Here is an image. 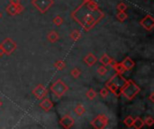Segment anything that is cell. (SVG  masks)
<instances>
[{
    "mask_svg": "<svg viewBox=\"0 0 154 129\" xmlns=\"http://www.w3.org/2000/svg\"><path fill=\"white\" fill-rule=\"evenodd\" d=\"M32 94L34 95V97L38 100H42L43 98H45L48 95V90L46 89V87L42 84H38L32 91Z\"/></svg>",
    "mask_w": 154,
    "mask_h": 129,
    "instance_id": "cell-8",
    "label": "cell"
},
{
    "mask_svg": "<svg viewBox=\"0 0 154 129\" xmlns=\"http://www.w3.org/2000/svg\"><path fill=\"white\" fill-rule=\"evenodd\" d=\"M116 18H117V20L119 22H123L128 18V14L125 12H118L117 14H116Z\"/></svg>",
    "mask_w": 154,
    "mask_h": 129,
    "instance_id": "cell-23",
    "label": "cell"
},
{
    "mask_svg": "<svg viewBox=\"0 0 154 129\" xmlns=\"http://www.w3.org/2000/svg\"><path fill=\"white\" fill-rule=\"evenodd\" d=\"M50 89L57 98H61L69 91L68 85L60 79L57 80L53 84H51Z\"/></svg>",
    "mask_w": 154,
    "mask_h": 129,
    "instance_id": "cell-4",
    "label": "cell"
},
{
    "mask_svg": "<svg viewBox=\"0 0 154 129\" xmlns=\"http://www.w3.org/2000/svg\"><path fill=\"white\" fill-rule=\"evenodd\" d=\"M116 9H117V11H119V12H125L126 9H127V5H126L125 3L122 2V3H120V4H117Z\"/></svg>",
    "mask_w": 154,
    "mask_h": 129,
    "instance_id": "cell-31",
    "label": "cell"
},
{
    "mask_svg": "<svg viewBox=\"0 0 154 129\" xmlns=\"http://www.w3.org/2000/svg\"><path fill=\"white\" fill-rule=\"evenodd\" d=\"M106 87L107 88V90H108L109 92H112L113 94H115L116 96L119 97V96L121 95L120 89H119L116 84H114L112 82H110L109 80L106 83Z\"/></svg>",
    "mask_w": 154,
    "mask_h": 129,
    "instance_id": "cell-12",
    "label": "cell"
},
{
    "mask_svg": "<svg viewBox=\"0 0 154 129\" xmlns=\"http://www.w3.org/2000/svg\"><path fill=\"white\" fill-rule=\"evenodd\" d=\"M5 10H6V13H7L9 15L14 16V15H16V14H19V13H18V11H17V8H16V5H14V4H9L6 6Z\"/></svg>",
    "mask_w": 154,
    "mask_h": 129,
    "instance_id": "cell-18",
    "label": "cell"
},
{
    "mask_svg": "<svg viewBox=\"0 0 154 129\" xmlns=\"http://www.w3.org/2000/svg\"><path fill=\"white\" fill-rule=\"evenodd\" d=\"M2 105H3V101H2L0 100V107H1Z\"/></svg>",
    "mask_w": 154,
    "mask_h": 129,
    "instance_id": "cell-34",
    "label": "cell"
},
{
    "mask_svg": "<svg viewBox=\"0 0 154 129\" xmlns=\"http://www.w3.org/2000/svg\"><path fill=\"white\" fill-rule=\"evenodd\" d=\"M134 118L132 116H127L125 119H124V124L127 127V128H133V124H134Z\"/></svg>",
    "mask_w": 154,
    "mask_h": 129,
    "instance_id": "cell-24",
    "label": "cell"
},
{
    "mask_svg": "<svg viewBox=\"0 0 154 129\" xmlns=\"http://www.w3.org/2000/svg\"><path fill=\"white\" fill-rule=\"evenodd\" d=\"M1 16H2V14H1V13H0V18H1Z\"/></svg>",
    "mask_w": 154,
    "mask_h": 129,
    "instance_id": "cell-36",
    "label": "cell"
},
{
    "mask_svg": "<svg viewBox=\"0 0 154 129\" xmlns=\"http://www.w3.org/2000/svg\"><path fill=\"white\" fill-rule=\"evenodd\" d=\"M123 65L125 66L126 71H131L134 69V67L135 66V63L134 61L130 57H126L123 61H122Z\"/></svg>",
    "mask_w": 154,
    "mask_h": 129,
    "instance_id": "cell-14",
    "label": "cell"
},
{
    "mask_svg": "<svg viewBox=\"0 0 154 129\" xmlns=\"http://www.w3.org/2000/svg\"><path fill=\"white\" fill-rule=\"evenodd\" d=\"M47 39H48V40H49L50 42L55 43L56 41L59 40L60 35H59V33H58L57 31H49L48 34H47Z\"/></svg>",
    "mask_w": 154,
    "mask_h": 129,
    "instance_id": "cell-17",
    "label": "cell"
},
{
    "mask_svg": "<svg viewBox=\"0 0 154 129\" xmlns=\"http://www.w3.org/2000/svg\"><path fill=\"white\" fill-rule=\"evenodd\" d=\"M140 24L148 31H152L154 28V18L152 15L151 14H147L145 15L141 21H140Z\"/></svg>",
    "mask_w": 154,
    "mask_h": 129,
    "instance_id": "cell-7",
    "label": "cell"
},
{
    "mask_svg": "<svg viewBox=\"0 0 154 129\" xmlns=\"http://www.w3.org/2000/svg\"><path fill=\"white\" fill-rule=\"evenodd\" d=\"M33 6L42 13H45L53 5V0H32Z\"/></svg>",
    "mask_w": 154,
    "mask_h": 129,
    "instance_id": "cell-5",
    "label": "cell"
},
{
    "mask_svg": "<svg viewBox=\"0 0 154 129\" xmlns=\"http://www.w3.org/2000/svg\"><path fill=\"white\" fill-rule=\"evenodd\" d=\"M60 124L62 126V128H63L69 129V128H71L74 126V124H75V120H74V119H73V118H71L70 116L66 115V116H64L62 119H60Z\"/></svg>",
    "mask_w": 154,
    "mask_h": 129,
    "instance_id": "cell-10",
    "label": "cell"
},
{
    "mask_svg": "<svg viewBox=\"0 0 154 129\" xmlns=\"http://www.w3.org/2000/svg\"><path fill=\"white\" fill-rule=\"evenodd\" d=\"M17 48V44L14 40H13L11 38H5L1 43H0V57H3V55H11L14 53Z\"/></svg>",
    "mask_w": 154,
    "mask_h": 129,
    "instance_id": "cell-3",
    "label": "cell"
},
{
    "mask_svg": "<svg viewBox=\"0 0 154 129\" xmlns=\"http://www.w3.org/2000/svg\"><path fill=\"white\" fill-rule=\"evenodd\" d=\"M143 122H144V125H146V126L149 127V128L152 127L154 125V119L152 117H147V118H145V119L143 120Z\"/></svg>",
    "mask_w": 154,
    "mask_h": 129,
    "instance_id": "cell-28",
    "label": "cell"
},
{
    "mask_svg": "<svg viewBox=\"0 0 154 129\" xmlns=\"http://www.w3.org/2000/svg\"><path fill=\"white\" fill-rule=\"evenodd\" d=\"M99 94H100V96H101L103 99H106V98L109 95V91L107 90V88H106V87L102 88V89L99 91Z\"/></svg>",
    "mask_w": 154,
    "mask_h": 129,
    "instance_id": "cell-30",
    "label": "cell"
},
{
    "mask_svg": "<svg viewBox=\"0 0 154 129\" xmlns=\"http://www.w3.org/2000/svg\"><path fill=\"white\" fill-rule=\"evenodd\" d=\"M133 127H134L135 129L143 128L144 127V122H143V120L141 118L137 117V118H135V119H134Z\"/></svg>",
    "mask_w": 154,
    "mask_h": 129,
    "instance_id": "cell-20",
    "label": "cell"
},
{
    "mask_svg": "<svg viewBox=\"0 0 154 129\" xmlns=\"http://www.w3.org/2000/svg\"><path fill=\"white\" fill-rule=\"evenodd\" d=\"M84 62H85L88 66H93L97 62V57L93 53H88V54L84 57Z\"/></svg>",
    "mask_w": 154,
    "mask_h": 129,
    "instance_id": "cell-13",
    "label": "cell"
},
{
    "mask_svg": "<svg viewBox=\"0 0 154 129\" xmlns=\"http://www.w3.org/2000/svg\"><path fill=\"white\" fill-rule=\"evenodd\" d=\"M70 75H71V76H72L73 78L78 79V78L80 76V75H81V71H80L79 68L75 67V68H73V69L70 71Z\"/></svg>",
    "mask_w": 154,
    "mask_h": 129,
    "instance_id": "cell-26",
    "label": "cell"
},
{
    "mask_svg": "<svg viewBox=\"0 0 154 129\" xmlns=\"http://www.w3.org/2000/svg\"><path fill=\"white\" fill-rule=\"evenodd\" d=\"M52 22H53V23L56 25V26H60L62 23H63V18L60 16V15H56L54 18H53V20H52Z\"/></svg>",
    "mask_w": 154,
    "mask_h": 129,
    "instance_id": "cell-27",
    "label": "cell"
},
{
    "mask_svg": "<svg viewBox=\"0 0 154 129\" xmlns=\"http://www.w3.org/2000/svg\"><path fill=\"white\" fill-rule=\"evenodd\" d=\"M111 66L114 68V70H115L117 74H120V75L125 74V71H126V69H125V66L123 65V63H122V62H120V63H118V62H115Z\"/></svg>",
    "mask_w": 154,
    "mask_h": 129,
    "instance_id": "cell-16",
    "label": "cell"
},
{
    "mask_svg": "<svg viewBox=\"0 0 154 129\" xmlns=\"http://www.w3.org/2000/svg\"><path fill=\"white\" fill-rule=\"evenodd\" d=\"M39 106H40V108L42 109V110H43L44 111H46V112H48V111H50L51 109H53V102L49 99V98H43V99H42V101L40 102V104H39Z\"/></svg>",
    "mask_w": 154,
    "mask_h": 129,
    "instance_id": "cell-11",
    "label": "cell"
},
{
    "mask_svg": "<svg viewBox=\"0 0 154 129\" xmlns=\"http://www.w3.org/2000/svg\"><path fill=\"white\" fill-rule=\"evenodd\" d=\"M20 0H10V4H14V5H16L18 4H20Z\"/></svg>",
    "mask_w": 154,
    "mask_h": 129,
    "instance_id": "cell-32",
    "label": "cell"
},
{
    "mask_svg": "<svg viewBox=\"0 0 154 129\" xmlns=\"http://www.w3.org/2000/svg\"><path fill=\"white\" fill-rule=\"evenodd\" d=\"M141 92V88L133 81V80H126L124 86L121 88V95H123L128 101H133Z\"/></svg>",
    "mask_w": 154,
    "mask_h": 129,
    "instance_id": "cell-2",
    "label": "cell"
},
{
    "mask_svg": "<svg viewBox=\"0 0 154 129\" xmlns=\"http://www.w3.org/2000/svg\"><path fill=\"white\" fill-rule=\"evenodd\" d=\"M107 73V68H106V66H100L98 68H97V74L99 75H105Z\"/></svg>",
    "mask_w": 154,
    "mask_h": 129,
    "instance_id": "cell-29",
    "label": "cell"
},
{
    "mask_svg": "<svg viewBox=\"0 0 154 129\" xmlns=\"http://www.w3.org/2000/svg\"><path fill=\"white\" fill-rule=\"evenodd\" d=\"M97 92H96L94 89H89V90L87 92V93H86L87 98L89 99V100H94V99L97 97Z\"/></svg>",
    "mask_w": 154,
    "mask_h": 129,
    "instance_id": "cell-25",
    "label": "cell"
},
{
    "mask_svg": "<svg viewBox=\"0 0 154 129\" xmlns=\"http://www.w3.org/2000/svg\"><path fill=\"white\" fill-rule=\"evenodd\" d=\"M71 17L85 31H89L105 17V13L97 2L90 0L79 5L71 13Z\"/></svg>",
    "mask_w": 154,
    "mask_h": 129,
    "instance_id": "cell-1",
    "label": "cell"
},
{
    "mask_svg": "<svg viewBox=\"0 0 154 129\" xmlns=\"http://www.w3.org/2000/svg\"><path fill=\"white\" fill-rule=\"evenodd\" d=\"M149 100L151 101V102H152V103L154 102V92H152L151 93V95L149 96Z\"/></svg>",
    "mask_w": 154,
    "mask_h": 129,
    "instance_id": "cell-33",
    "label": "cell"
},
{
    "mask_svg": "<svg viewBox=\"0 0 154 129\" xmlns=\"http://www.w3.org/2000/svg\"><path fill=\"white\" fill-rule=\"evenodd\" d=\"M99 61H100V63L103 65V66H112L116 61L114 60V58H112V57H110L107 54H104V55H102V57H100V59H99Z\"/></svg>",
    "mask_w": 154,
    "mask_h": 129,
    "instance_id": "cell-15",
    "label": "cell"
},
{
    "mask_svg": "<svg viewBox=\"0 0 154 129\" xmlns=\"http://www.w3.org/2000/svg\"><path fill=\"white\" fill-rule=\"evenodd\" d=\"M109 81L112 82L114 84H116V85L120 89V91H121V88H122V87L124 86V84H125L126 79L124 78V77L122 76V75L116 73V74H115V75L109 79Z\"/></svg>",
    "mask_w": 154,
    "mask_h": 129,
    "instance_id": "cell-9",
    "label": "cell"
},
{
    "mask_svg": "<svg viewBox=\"0 0 154 129\" xmlns=\"http://www.w3.org/2000/svg\"><path fill=\"white\" fill-rule=\"evenodd\" d=\"M108 122H109V119L106 116V115H103V114H100V115H97L96 118H94L90 124L91 126L96 129H104L106 128L108 125Z\"/></svg>",
    "mask_w": 154,
    "mask_h": 129,
    "instance_id": "cell-6",
    "label": "cell"
},
{
    "mask_svg": "<svg viewBox=\"0 0 154 129\" xmlns=\"http://www.w3.org/2000/svg\"><path fill=\"white\" fill-rule=\"evenodd\" d=\"M88 1H90V0H82V2H83V3H85V2H88Z\"/></svg>",
    "mask_w": 154,
    "mask_h": 129,
    "instance_id": "cell-35",
    "label": "cell"
},
{
    "mask_svg": "<svg viewBox=\"0 0 154 129\" xmlns=\"http://www.w3.org/2000/svg\"><path fill=\"white\" fill-rule=\"evenodd\" d=\"M69 37H70V39H71L73 41H78V40H80V38L82 37V33H81V31H79V30H74V31H72L70 32Z\"/></svg>",
    "mask_w": 154,
    "mask_h": 129,
    "instance_id": "cell-19",
    "label": "cell"
},
{
    "mask_svg": "<svg viewBox=\"0 0 154 129\" xmlns=\"http://www.w3.org/2000/svg\"><path fill=\"white\" fill-rule=\"evenodd\" d=\"M74 112H75V114H77L78 116H82V115H84L85 114V112H86V109H85V107L82 105V104H78L76 107H75V109H74Z\"/></svg>",
    "mask_w": 154,
    "mask_h": 129,
    "instance_id": "cell-21",
    "label": "cell"
},
{
    "mask_svg": "<svg viewBox=\"0 0 154 129\" xmlns=\"http://www.w3.org/2000/svg\"><path fill=\"white\" fill-rule=\"evenodd\" d=\"M54 67L59 70V71H62L65 67H66V63L64 60H57L54 64H53Z\"/></svg>",
    "mask_w": 154,
    "mask_h": 129,
    "instance_id": "cell-22",
    "label": "cell"
}]
</instances>
